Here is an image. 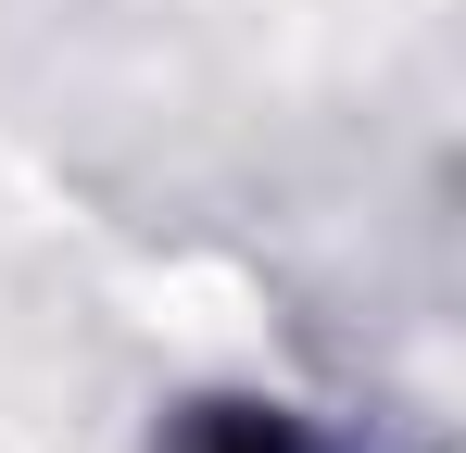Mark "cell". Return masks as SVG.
<instances>
[{
    "mask_svg": "<svg viewBox=\"0 0 466 453\" xmlns=\"http://www.w3.org/2000/svg\"><path fill=\"white\" fill-rule=\"evenodd\" d=\"M177 453H315V441L290 428V416H202Z\"/></svg>",
    "mask_w": 466,
    "mask_h": 453,
    "instance_id": "6da1fadb",
    "label": "cell"
}]
</instances>
